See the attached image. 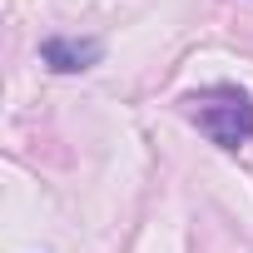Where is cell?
<instances>
[{
    "mask_svg": "<svg viewBox=\"0 0 253 253\" xmlns=\"http://www.w3.org/2000/svg\"><path fill=\"white\" fill-rule=\"evenodd\" d=\"M184 114L218 149H243L253 139V94L238 84H204V89L184 94Z\"/></svg>",
    "mask_w": 253,
    "mask_h": 253,
    "instance_id": "6da1fadb",
    "label": "cell"
},
{
    "mask_svg": "<svg viewBox=\"0 0 253 253\" xmlns=\"http://www.w3.org/2000/svg\"><path fill=\"white\" fill-rule=\"evenodd\" d=\"M40 60L55 70V75H80V70H89V65H99L104 60V40H94V35H50L45 45H40Z\"/></svg>",
    "mask_w": 253,
    "mask_h": 253,
    "instance_id": "7a4b0ae2",
    "label": "cell"
}]
</instances>
